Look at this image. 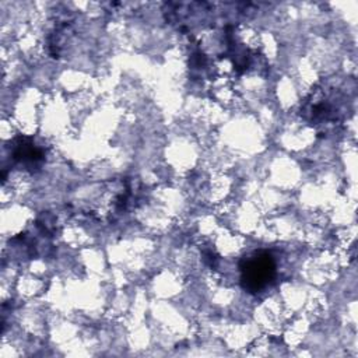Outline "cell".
Returning <instances> with one entry per match:
<instances>
[{
  "label": "cell",
  "mask_w": 358,
  "mask_h": 358,
  "mask_svg": "<svg viewBox=\"0 0 358 358\" xmlns=\"http://www.w3.org/2000/svg\"><path fill=\"white\" fill-rule=\"evenodd\" d=\"M274 274V263L267 253H259L248 260L242 268V280L245 287L252 292L263 288Z\"/></svg>",
  "instance_id": "1"
}]
</instances>
